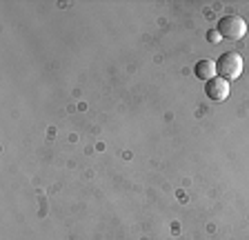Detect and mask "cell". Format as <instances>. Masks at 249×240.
<instances>
[{
  "mask_svg": "<svg viewBox=\"0 0 249 240\" xmlns=\"http://www.w3.org/2000/svg\"><path fill=\"white\" fill-rule=\"evenodd\" d=\"M216 71L220 78L229 80H238L243 73V56L236 51H227L216 60Z\"/></svg>",
  "mask_w": 249,
  "mask_h": 240,
  "instance_id": "cell-1",
  "label": "cell"
},
{
  "mask_svg": "<svg viewBox=\"0 0 249 240\" xmlns=\"http://www.w3.org/2000/svg\"><path fill=\"white\" fill-rule=\"evenodd\" d=\"M218 34L223 38H229V40H240L247 34V20L243 16H236V14L223 16L218 20Z\"/></svg>",
  "mask_w": 249,
  "mask_h": 240,
  "instance_id": "cell-2",
  "label": "cell"
},
{
  "mask_svg": "<svg viewBox=\"0 0 249 240\" xmlns=\"http://www.w3.org/2000/svg\"><path fill=\"white\" fill-rule=\"evenodd\" d=\"M205 94L213 103H225L229 98V83L225 78H220V76H216V78L205 83Z\"/></svg>",
  "mask_w": 249,
  "mask_h": 240,
  "instance_id": "cell-3",
  "label": "cell"
},
{
  "mask_svg": "<svg viewBox=\"0 0 249 240\" xmlns=\"http://www.w3.org/2000/svg\"><path fill=\"white\" fill-rule=\"evenodd\" d=\"M194 71H196V76L200 80H212V78H216V63H213V60H207V58H205V60H200V63L196 65V69H194Z\"/></svg>",
  "mask_w": 249,
  "mask_h": 240,
  "instance_id": "cell-4",
  "label": "cell"
},
{
  "mask_svg": "<svg viewBox=\"0 0 249 240\" xmlns=\"http://www.w3.org/2000/svg\"><path fill=\"white\" fill-rule=\"evenodd\" d=\"M207 38H209V40H212V42H218V38H220V34H218V32H209V34H207Z\"/></svg>",
  "mask_w": 249,
  "mask_h": 240,
  "instance_id": "cell-5",
  "label": "cell"
}]
</instances>
